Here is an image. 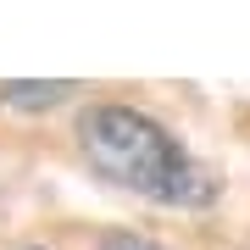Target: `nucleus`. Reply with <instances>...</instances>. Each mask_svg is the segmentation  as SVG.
Wrapping results in <instances>:
<instances>
[{"label":"nucleus","instance_id":"nucleus-2","mask_svg":"<svg viewBox=\"0 0 250 250\" xmlns=\"http://www.w3.org/2000/svg\"><path fill=\"white\" fill-rule=\"evenodd\" d=\"M72 89H78V83H6L0 100L17 106V111H50V106H62Z\"/></svg>","mask_w":250,"mask_h":250},{"label":"nucleus","instance_id":"nucleus-3","mask_svg":"<svg viewBox=\"0 0 250 250\" xmlns=\"http://www.w3.org/2000/svg\"><path fill=\"white\" fill-rule=\"evenodd\" d=\"M106 250H161V245H150L145 233H111V239H106Z\"/></svg>","mask_w":250,"mask_h":250},{"label":"nucleus","instance_id":"nucleus-1","mask_svg":"<svg viewBox=\"0 0 250 250\" xmlns=\"http://www.w3.org/2000/svg\"><path fill=\"white\" fill-rule=\"evenodd\" d=\"M83 161L117 189L156 200V206H211L217 178L184 150L156 117L134 106H89L78 117Z\"/></svg>","mask_w":250,"mask_h":250}]
</instances>
